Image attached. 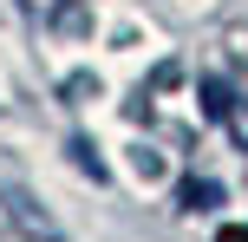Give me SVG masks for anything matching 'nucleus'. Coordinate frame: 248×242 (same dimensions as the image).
<instances>
[{
  "instance_id": "2",
  "label": "nucleus",
  "mask_w": 248,
  "mask_h": 242,
  "mask_svg": "<svg viewBox=\"0 0 248 242\" xmlns=\"http://www.w3.org/2000/svg\"><path fill=\"white\" fill-rule=\"evenodd\" d=\"M216 196H222L216 183H196V177L183 183V203H189V210H216Z\"/></svg>"
},
{
  "instance_id": "3",
  "label": "nucleus",
  "mask_w": 248,
  "mask_h": 242,
  "mask_svg": "<svg viewBox=\"0 0 248 242\" xmlns=\"http://www.w3.org/2000/svg\"><path fill=\"white\" fill-rule=\"evenodd\" d=\"M20 7H33V0H20Z\"/></svg>"
},
{
  "instance_id": "1",
  "label": "nucleus",
  "mask_w": 248,
  "mask_h": 242,
  "mask_svg": "<svg viewBox=\"0 0 248 242\" xmlns=\"http://www.w3.org/2000/svg\"><path fill=\"white\" fill-rule=\"evenodd\" d=\"M0 203H7V216L26 229V242H65L59 229H52L46 210H33V196H26V190H0Z\"/></svg>"
}]
</instances>
